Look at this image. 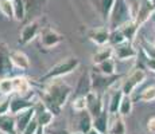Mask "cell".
Listing matches in <instances>:
<instances>
[{
    "label": "cell",
    "instance_id": "14",
    "mask_svg": "<svg viewBox=\"0 0 155 134\" xmlns=\"http://www.w3.org/2000/svg\"><path fill=\"white\" fill-rule=\"evenodd\" d=\"M37 102V101H35ZM35 102L31 99V97H26V95H16V97L11 98V105H10V113L11 114H18L22 110H26L28 107H32Z\"/></svg>",
    "mask_w": 155,
    "mask_h": 134
},
{
    "label": "cell",
    "instance_id": "30",
    "mask_svg": "<svg viewBox=\"0 0 155 134\" xmlns=\"http://www.w3.org/2000/svg\"><path fill=\"white\" fill-rule=\"evenodd\" d=\"M54 117L55 115L53 114L49 109L45 110V111H42V113H38V114L35 115L38 123H39V127H43V129L45 127H47L49 125H51V122L54 121Z\"/></svg>",
    "mask_w": 155,
    "mask_h": 134
},
{
    "label": "cell",
    "instance_id": "42",
    "mask_svg": "<svg viewBox=\"0 0 155 134\" xmlns=\"http://www.w3.org/2000/svg\"><path fill=\"white\" fill-rule=\"evenodd\" d=\"M86 134H101V133H99V132H97V130L94 129V127H92V129L89 130V132L86 133Z\"/></svg>",
    "mask_w": 155,
    "mask_h": 134
},
{
    "label": "cell",
    "instance_id": "1",
    "mask_svg": "<svg viewBox=\"0 0 155 134\" xmlns=\"http://www.w3.org/2000/svg\"><path fill=\"white\" fill-rule=\"evenodd\" d=\"M71 94V86L65 83L64 80H59V78L50 80L49 86L45 89V91L41 95V99L45 102L47 109L55 115L61 114L62 107L68 102Z\"/></svg>",
    "mask_w": 155,
    "mask_h": 134
},
{
    "label": "cell",
    "instance_id": "6",
    "mask_svg": "<svg viewBox=\"0 0 155 134\" xmlns=\"http://www.w3.org/2000/svg\"><path fill=\"white\" fill-rule=\"evenodd\" d=\"M154 14H155V7L151 0H139L135 14H134V19H135V22L138 23L139 27H142L146 22H148L153 17Z\"/></svg>",
    "mask_w": 155,
    "mask_h": 134
},
{
    "label": "cell",
    "instance_id": "22",
    "mask_svg": "<svg viewBox=\"0 0 155 134\" xmlns=\"http://www.w3.org/2000/svg\"><path fill=\"white\" fill-rule=\"evenodd\" d=\"M108 126H109V111L108 107H107L100 115L93 118V127L99 133L103 134V133H108Z\"/></svg>",
    "mask_w": 155,
    "mask_h": 134
},
{
    "label": "cell",
    "instance_id": "45",
    "mask_svg": "<svg viewBox=\"0 0 155 134\" xmlns=\"http://www.w3.org/2000/svg\"><path fill=\"white\" fill-rule=\"evenodd\" d=\"M0 97H2V93H0Z\"/></svg>",
    "mask_w": 155,
    "mask_h": 134
},
{
    "label": "cell",
    "instance_id": "43",
    "mask_svg": "<svg viewBox=\"0 0 155 134\" xmlns=\"http://www.w3.org/2000/svg\"><path fill=\"white\" fill-rule=\"evenodd\" d=\"M71 134H85V133H82V132H80V130H78V132H74V133H71Z\"/></svg>",
    "mask_w": 155,
    "mask_h": 134
},
{
    "label": "cell",
    "instance_id": "19",
    "mask_svg": "<svg viewBox=\"0 0 155 134\" xmlns=\"http://www.w3.org/2000/svg\"><path fill=\"white\" fill-rule=\"evenodd\" d=\"M108 133L109 134H126V123H124L123 115H120L119 113L109 114Z\"/></svg>",
    "mask_w": 155,
    "mask_h": 134
},
{
    "label": "cell",
    "instance_id": "33",
    "mask_svg": "<svg viewBox=\"0 0 155 134\" xmlns=\"http://www.w3.org/2000/svg\"><path fill=\"white\" fill-rule=\"evenodd\" d=\"M138 99L140 101V102H153L155 101V85L153 86H148V87H146L144 90L142 91L140 94H139Z\"/></svg>",
    "mask_w": 155,
    "mask_h": 134
},
{
    "label": "cell",
    "instance_id": "28",
    "mask_svg": "<svg viewBox=\"0 0 155 134\" xmlns=\"http://www.w3.org/2000/svg\"><path fill=\"white\" fill-rule=\"evenodd\" d=\"M14 5V19L22 22L26 19V3L23 0H12Z\"/></svg>",
    "mask_w": 155,
    "mask_h": 134
},
{
    "label": "cell",
    "instance_id": "26",
    "mask_svg": "<svg viewBox=\"0 0 155 134\" xmlns=\"http://www.w3.org/2000/svg\"><path fill=\"white\" fill-rule=\"evenodd\" d=\"M101 48L92 56L93 64H97L100 62H104L107 59L113 58V46L112 44H105V46H100Z\"/></svg>",
    "mask_w": 155,
    "mask_h": 134
},
{
    "label": "cell",
    "instance_id": "13",
    "mask_svg": "<svg viewBox=\"0 0 155 134\" xmlns=\"http://www.w3.org/2000/svg\"><path fill=\"white\" fill-rule=\"evenodd\" d=\"M35 115H37V111H35V107H34V106H32V107H28V109H26V110H22L20 113L15 114L18 133L22 134L23 130L27 127V125L35 118Z\"/></svg>",
    "mask_w": 155,
    "mask_h": 134
},
{
    "label": "cell",
    "instance_id": "5",
    "mask_svg": "<svg viewBox=\"0 0 155 134\" xmlns=\"http://www.w3.org/2000/svg\"><path fill=\"white\" fill-rule=\"evenodd\" d=\"M147 78V74H146L144 68H135L130 75L126 76L123 85H121V90L126 95H131L134 91L136 90L139 85H142L143 82Z\"/></svg>",
    "mask_w": 155,
    "mask_h": 134
},
{
    "label": "cell",
    "instance_id": "16",
    "mask_svg": "<svg viewBox=\"0 0 155 134\" xmlns=\"http://www.w3.org/2000/svg\"><path fill=\"white\" fill-rule=\"evenodd\" d=\"M0 132L5 134H19L16 129V120L11 113L0 115Z\"/></svg>",
    "mask_w": 155,
    "mask_h": 134
},
{
    "label": "cell",
    "instance_id": "35",
    "mask_svg": "<svg viewBox=\"0 0 155 134\" xmlns=\"http://www.w3.org/2000/svg\"><path fill=\"white\" fill-rule=\"evenodd\" d=\"M126 36L124 34L121 32L120 28H116V30H111V34H109V44L112 46H116V44H120L123 42H126Z\"/></svg>",
    "mask_w": 155,
    "mask_h": 134
},
{
    "label": "cell",
    "instance_id": "32",
    "mask_svg": "<svg viewBox=\"0 0 155 134\" xmlns=\"http://www.w3.org/2000/svg\"><path fill=\"white\" fill-rule=\"evenodd\" d=\"M0 93L2 95H11L14 94V83L12 78H0Z\"/></svg>",
    "mask_w": 155,
    "mask_h": 134
},
{
    "label": "cell",
    "instance_id": "21",
    "mask_svg": "<svg viewBox=\"0 0 155 134\" xmlns=\"http://www.w3.org/2000/svg\"><path fill=\"white\" fill-rule=\"evenodd\" d=\"M11 59L15 67L20 68V70H28L30 68V59L23 51L20 50H12L11 51Z\"/></svg>",
    "mask_w": 155,
    "mask_h": 134
},
{
    "label": "cell",
    "instance_id": "3",
    "mask_svg": "<svg viewBox=\"0 0 155 134\" xmlns=\"http://www.w3.org/2000/svg\"><path fill=\"white\" fill-rule=\"evenodd\" d=\"M78 66H80V61L76 56L66 58V59H64V61L55 63L43 76H41L39 82H50V80H53V79L65 76V75H68V74L73 73Z\"/></svg>",
    "mask_w": 155,
    "mask_h": 134
},
{
    "label": "cell",
    "instance_id": "37",
    "mask_svg": "<svg viewBox=\"0 0 155 134\" xmlns=\"http://www.w3.org/2000/svg\"><path fill=\"white\" fill-rule=\"evenodd\" d=\"M10 105H11L10 95H2L0 97V115L10 113Z\"/></svg>",
    "mask_w": 155,
    "mask_h": 134
},
{
    "label": "cell",
    "instance_id": "47",
    "mask_svg": "<svg viewBox=\"0 0 155 134\" xmlns=\"http://www.w3.org/2000/svg\"><path fill=\"white\" fill-rule=\"evenodd\" d=\"M154 75H155V73H154Z\"/></svg>",
    "mask_w": 155,
    "mask_h": 134
},
{
    "label": "cell",
    "instance_id": "8",
    "mask_svg": "<svg viewBox=\"0 0 155 134\" xmlns=\"http://www.w3.org/2000/svg\"><path fill=\"white\" fill-rule=\"evenodd\" d=\"M42 31L41 27V19H34L31 22H27L26 26L20 31V38H19V44H27L31 40H34Z\"/></svg>",
    "mask_w": 155,
    "mask_h": 134
},
{
    "label": "cell",
    "instance_id": "34",
    "mask_svg": "<svg viewBox=\"0 0 155 134\" xmlns=\"http://www.w3.org/2000/svg\"><path fill=\"white\" fill-rule=\"evenodd\" d=\"M0 12L4 15L7 19H12L14 17L12 0H0Z\"/></svg>",
    "mask_w": 155,
    "mask_h": 134
},
{
    "label": "cell",
    "instance_id": "25",
    "mask_svg": "<svg viewBox=\"0 0 155 134\" xmlns=\"http://www.w3.org/2000/svg\"><path fill=\"white\" fill-rule=\"evenodd\" d=\"M93 127V117L88 110L78 113V130L82 133H88Z\"/></svg>",
    "mask_w": 155,
    "mask_h": 134
},
{
    "label": "cell",
    "instance_id": "17",
    "mask_svg": "<svg viewBox=\"0 0 155 134\" xmlns=\"http://www.w3.org/2000/svg\"><path fill=\"white\" fill-rule=\"evenodd\" d=\"M91 91H93V89H92V75L91 71H86V73H82L80 76L74 95H85L86 97Z\"/></svg>",
    "mask_w": 155,
    "mask_h": 134
},
{
    "label": "cell",
    "instance_id": "4",
    "mask_svg": "<svg viewBox=\"0 0 155 134\" xmlns=\"http://www.w3.org/2000/svg\"><path fill=\"white\" fill-rule=\"evenodd\" d=\"M91 75H92V89L100 95H103L105 91L111 90L113 86L117 83V80L123 78V75H120V74L105 75V74H99L94 73V71H91Z\"/></svg>",
    "mask_w": 155,
    "mask_h": 134
},
{
    "label": "cell",
    "instance_id": "18",
    "mask_svg": "<svg viewBox=\"0 0 155 134\" xmlns=\"http://www.w3.org/2000/svg\"><path fill=\"white\" fill-rule=\"evenodd\" d=\"M116 0H93V4L96 7V11L99 12L101 20L104 23H108L109 15H111V11L113 8V4H115Z\"/></svg>",
    "mask_w": 155,
    "mask_h": 134
},
{
    "label": "cell",
    "instance_id": "7",
    "mask_svg": "<svg viewBox=\"0 0 155 134\" xmlns=\"http://www.w3.org/2000/svg\"><path fill=\"white\" fill-rule=\"evenodd\" d=\"M62 40H64V35H61L59 32H57L55 30L50 28V27L42 28V31L39 34V44L45 50L53 48L57 44L61 43Z\"/></svg>",
    "mask_w": 155,
    "mask_h": 134
},
{
    "label": "cell",
    "instance_id": "27",
    "mask_svg": "<svg viewBox=\"0 0 155 134\" xmlns=\"http://www.w3.org/2000/svg\"><path fill=\"white\" fill-rule=\"evenodd\" d=\"M139 28H140V27L138 26V23L135 22V19L128 20L126 24H123L120 27L121 32L124 34V36H126V39L128 42H132L134 40V38H135V35H136V32H138Z\"/></svg>",
    "mask_w": 155,
    "mask_h": 134
},
{
    "label": "cell",
    "instance_id": "15",
    "mask_svg": "<svg viewBox=\"0 0 155 134\" xmlns=\"http://www.w3.org/2000/svg\"><path fill=\"white\" fill-rule=\"evenodd\" d=\"M26 3V17L27 22H31L34 19H38L41 16L42 8L46 3V0H27Z\"/></svg>",
    "mask_w": 155,
    "mask_h": 134
},
{
    "label": "cell",
    "instance_id": "39",
    "mask_svg": "<svg viewBox=\"0 0 155 134\" xmlns=\"http://www.w3.org/2000/svg\"><path fill=\"white\" fill-rule=\"evenodd\" d=\"M144 55V54H143ZM144 66L147 70H150L151 73H155V59L154 58H148L144 55Z\"/></svg>",
    "mask_w": 155,
    "mask_h": 134
},
{
    "label": "cell",
    "instance_id": "38",
    "mask_svg": "<svg viewBox=\"0 0 155 134\" xmlns=\"http://www.w3.org/2000/svg\"><path fill=\"white\" fill-rule=\"evenodd\" d=\"M38 130H39V123H38L37 118H34V120L27 125V127L22 132V134H37Z\"/></svg>",
    "mask_w": 155,
    "mask_h": 134
},
{
    "label": "cell",
    "instance_id": "20",
    "mask_svg": "<svg viewBox=\"0 0 155 134\" xmlns=\"http://www.w3.org/2000/svg\"><path fill=\"white\" fill-rule=\"evenodd\" d=\"M14 83V94L16 95H27L31 94V83L25 76H15L12 78Z\"/></svg>",
    "mask_w": 155,
    "mask_h": 134
},
{
    "label": "cell",
    "instance_id": "29",
    "mask_svg": "<svg viewBox=\"0 0 155 134\" xmlns=\"http://www.w3.org/2000/svg\"><path fill=\"white\" fill-rule=\"evenodd\" d=\"M132 109H134V101L131 98V95H126L124 94L123 99H121V103H120V107H119V114L123 115V117H127L132 113Z\"/></svg>",
    "mask_w": 155,
    "mask_h": 134
},
{
    "label": "cell",
    "instance_id": "24",
    "mask_svg": "<svg viewBox=\"0 0 155 134\" xmlns=\"http://www.w3.org/2000/svg\"><path fill=\"white\" fill-rule=\"evenodd\" d=\"M123 97H124V93H123V90H121V87L117 89V90H113V93L111 94V98H109V102L107 103L109 114H116V113H119V107H120Z\"/></svg>",
    "mask_w": 155,
    "mask_h": 134
},
{
    "label": "cell",
    "instance_id": "9",
    "mask_svg": "<svg viewBox=\"0 0 155 134\" xmlns=\"http://www.w3.org/2000/svg\"><path fill=\"white\" fill-rule=\"evenodd\" d=\"M139 55L138 50L132 46V42H123L120 44L113 46V56L117 61H128V59H134Z\"/></svg>",
    "mask_w": 155,
    "mask_h": 134
},
{
    "label": "cell",
    "instance_id": "31",
    "mask_svg": "<svg viewBox=\"0 0 155 134\" xmlns=\"http://www.w3.org/2000/svg\"><path fill=\"white\" fill-rule=\"evenodd\" d=\"M71 109L76 113L88 110V99L85 95H74V99L71 101Z\"/></svg>",
    "mask_w": 155,
    "mask_h": 134
},
{
    "label": "cell",
    "instance_id": "46",
    "mask_svg": "<svg viewBox=\"0 0 155 134\" xmlns=\"http://www.w3.org/2000/svg\"><path fill=\"white\" fill-rule=\"evenodd\" d=\"M151 2H154V0H151Z\"/></svg>",
    "mask_w": 155,
    "mask_h": 134
},
{
    "label": "cell",
    "instance_id": "12",
    "mask_svg": "<svg viewBox=\"0 0 155 134\" xmlns=\"http://www.w3.org/2000/svg\"><path fill=\"white\" fill-rule=\"evenodd\" d=\"M109 34H111L109 27H97L88 32V38L97 46H105L109 44Z\"/></svg>",
    "mask_w": 155,
    "mask_h": 134
},
{
    "label": "cell",
    "instance_id": "11",
    "mask_svg": "<svg viewBox=\"0 0 155 134\" xmlns=\"http://www.w3.org/2000/svg\"><path fill=\"white\" fill-rule=\"evenodd\" d=\"M86 99H88V111L91 113L93 118L100 115L107 109L103 95L97 94L96 91H91V93L86 95Z\"/></svg>",
    "mask_w": 155,
    "mask_h": 134
},
{
    "label": "cell",
    "instance_id": "2",
    "mask_svg": "<svg viewBox=\"0 0 155 134\" xmlns=\"http://www.w3.org/2000/svg\"><path fill=\"white\" fill-rule=\"evenodd\" d=\"M131 19H134V12L130 3L127 0H116L108 19L109 30L120 28L121 26L126 24Z\"/></svg>",
    "mask_w": 155,
    "mask_h": 134
},
{
    "label": "cell",
    "instance_id": "36",
    "mask_svg": "<svg viewBox=\"0 0 155 134\" xmlns=\"http://www.w3.org/2000/svg\"><path fill=\"white\" fill-rule=\"evenodd\" d=\"M140 48H142V52L146 56L155 59V44L150 43V42H147L146 39H142V42H140Z\"/></svg>",
    "mask_w": 155,
    "mask_h": 134
},
{
    "label": "cell",
    "instance_id": "40",
    "mask_svg": "<svg viewBox=\"0 0 155 134\" xmlns=\"http://www.w3.org/2000/svg\"><path fill=\"white\" fill-rule=\"evenodd\" d=\"M146 129L150 134H155V115L150 117L146 122Z\"/></svg>",
    "mask_w": 155,
    "mask_h": 134
},
{
    "label": "cell",
    "instance_id": "44",
    "mask_svg": "<svg viewBox=\"0 0 155 134\" xmlns=\"http://www.w3.org/2000/svg\"><path fill=\"white\" fill-rule=\"evenodd\" d=\"M103 134H109V133H103Z\"/></svg>",
    "mask_w": 155,
    "mask_h": 134
},
{
    "label": "cell",
    "instance_id": "10",
    "mask_svg": "<svg viewBox=\"0 0 155 134\" xmlns=\"http://www.w3.org/2000/svg\"><path fill=\"white\" fill-rule=\"evenodd\" d=\"M14 63L11 59V51L5 43H0V78L10 76L14 70Z\"/></svg>",
    "mask_w": 155,
    "mask_h": 134
},
{
    "label": "cell",
    "instance_id": "23",
    "mask_svg": "<svg viewBox=\"0 0 155 134\" xmlns=\"http://www.w3.org/2000/svg\"><path fill=\"white\" fill-rule=\"evenodd\" d=\"M93 71L99 74H105V75H113L116 74V63L115 59H107L104 62H100L97 64H93Z\"/></svg>",
    "mask_w": 155,
    "mask_h": 134
},
{
    "label": "cell",
    "instance_id": "41",
    "mask_svg": "<svg viewBox=\"0 0 155 134\" xmlns=\"http://www.w3.org/2000/svg\"><path fill=\"white\" fill-rule=\"evenodd\" d=\"M50 134H71V133L66 129H53Z\"/></svg>",
    "mask_w": 155,
    "mask_h": 134
}]
</instances>
